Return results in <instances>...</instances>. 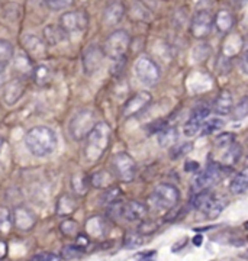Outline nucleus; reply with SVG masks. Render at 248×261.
I'll use <instances>...</instances> for the list:
<instances>
[{"mask_svg":"<svg viewBox=\"0 0 248 261\" xmlns=\"http://www.w3.org/2000/svg\"><path fill=\"white\" fill-rule=\"evenodd\" d=\"M110 145V126L106 122H97L86 137L84 159L89 163H96L103 157Z\"/></svg>","mask_w":248,"mask_h":261,"instance_id":"f257e3e1","label":"nucleus"},{"mask_svg":"<svg viewBox=\"0 0 248 261\" xmlns=\"http://www.w3.org/2000/svg\"><path fill=\"white\" fill-rule=\"evenodd\" d=\"M25 145L35 157H46L57 148V135L48 126H34L25 135Z\"/></svg>","mask_w":248,"mask_h":261,"instance_id":"f03ea898","label":"nucleus"},{"mask_svg":"<svg viewBox=\"0 0 248 261\" xmlns=\"http://www.w3.org/2000/svg\"><path fill=\"white\" fill-rule=\"evenodd\" d=\"M180 200V193L173 185H158L154 189L153 195L150 196L148 203L151 206V209L158 211L161 214L168 212L175 207Z\"/></svg>","mask_w":248,"mask_h":261,"instance_id":"7ed1b4c3","label":"nucleus"},{"mask_svg":"<svg viewBox=\"0 0 248 261\" xmlns=\"http://www.w3.org/2000/svg\"><path fill=\"white\" fill-rule=\"evenodd\" d=\"M129 45H131V37L128 32L123 29H118L106 38L102 51H103V56L109 57L110 60L120 61L127 56Z\"/></svg>","mask_w":248,"mask_h":261,"instance_id":"20e7f679","label":"nucleus"},{"mask_svg":"<svg viewBox=\"0 0 248 261\" xmlns=\"http://www.w3.org/2000/svg\"><path fill=\"white\" fill-rule=\"evenodd\" d=\"M97 123V116L92 109H83L73 116L70 122V135L76 141H82Z\"/></svg>","mask_w":248,"mask_h":261,"instance_id":"39448f33","label":"nucleus"},{"mask_svg":"<svg viewBox=\"0 0 248 261\" xmlns=\"http://www.w3.org/2000/svg\"><path fill=\"white\" fill-rule=\"evenodd\" d=\"M192 205L194 209L201 211L209 219H216L222 214V209H224L222 202L209 190H203V192L196 193L193 197Z\"/></svg>","mask_w":248,"mask_h":261,"instance_id":"423d86ee","label":"nucleus"},{"mask_svg":"<svg viewBox=\"0 0 248 261\" xmlns=\"http://www.w3.org/2000/svg\"><path fill=\"white\" fill-rule=\"evenodd\" d=\"M135 74L141 83L147 84V86H156L161 79V70L156 61H153L151 58L139 57L135 63Z\"/></svg>","mask_w":248,"mask_h":261,"instance_id":"0eeeda50","label":"nucleus"},{"mask_svg":"<svg viewBox=\"0 0 248 261\" xmlns=\"http://www.w3.org/2000/svg\"><path fill=\"white\" fill-rule=\"evenodd\" d=\"M112 168L115 171V176L119 178L120 181H132L135 177L137 164L135 160L132 159L127 152H118L112 159Z\"/></svg>","mask_w":248,"mask_h":261,"instance_id":"6e6552de","label":"nucleus"},{"mask_svg":"<svg viewBox=\"0 0 248 261\" xmlns=\"http://www.w3.org/2000/svg\"><path fill=\"white\" fill-rule=\"evenodd\" d=\"M89 25V18L84 10H73V12H65L60 18V28L64 31L65 34H77L83 32Z\"/></svg>","mask_w":248,"mask_h":261,"instance_id":"1a4fd4ad","label":"nucleus"},{"mask_svg":"<svg viewBox=\"0 0 248 261\" xmlns=\"http://www.w3.org/2000/svg\"><path fill=\"white\" fill-rule=\"evenodd\" d=\"M220 176H222V167L219 164H216V163L208 164V167L205 168L201 174H197L193 180V190L196 193L203 192V190H209V187H212L219 181Z\"/></svg>","mask_w":248,"mask_h":261,"instance_id":"9d476101","label":"nucleus"},{"mask_svg":"<svg viewBox=\"0 0 248 261\" xmlns=\"http://www.w3.org/2000/svg\"><path fill=\"white\" fill-rule=\"evenodd\" d=\"M212 28H213V16L209 10H199L196 15H193L190 34L196 39H205L209 37Z\"/></svg>","mask_w":248,"mask_h":261,"instance_id":"9b49d317","label":"nucleus"},{"mask_svg":"<svg viewBox=\"0 0 248 261\" xmlns=\"http://www.w3.org/2000/svg\"><path fill=\"white\" fill-rule=\"evenodd\" d=\"M153 100V96L148 92H138L137 94H134L128 102L125 103L123 109H122V116L125 119H128L131 116H135L139 112H142L148 105Z\"/></svg>","mask_w":248,"mask_h":261,"instance_id":"f8f14e48","label":"nucleus"},{"mask_svg":"<svg viewBox=\"0 0 248 261\" xmlns=\"http://www.w3.org/2000/svg\"><path fill=\"white\" fill-rule=\"evenodd\" d=\"M12 216H13V228H18L19 231H23V232L31 231L37 224V215L23 206L16 207L12 212Z\"/></svg>","mask_w":248,"mask_h":261,"instance_id":"ddd939ff","label":"nucleus"},{"mask_svg":"<svg viewBox=\"0 0 248 261\" xmlns=\"http://www.w3.org/2000/svg\"><path fill=\"white\" fill-rule=\"evenodd\" d=\"M147 212V206L137 200H131L128 203L120 205V218H123L127 222H141Z\"/></svg>","mask_w":248,"mask_h":261,"instance_id":"4468645a","label":"nucleus"},{"mask_svg":"<svg viewBox=\"0 0 248 261\" xmlns=\"http://www.w3.org/2000/svg\"><path fill=\"white\" fill-rule=\"evenodd\" d=\"M103 63V51L97 45H90L84 51L83 56V65H84V71L89 75L94 74L96 71H99Z\"/></svg>","mask_w":248,"mask_h":261,"instance_id":"2eb2a0df","label":"nucleus"},{"mask_svg":"<svg viewBox=\"0 0 248 261\" xmlns=\"http://www.w3.org/2000/svg\"><path fill=\"white\" fill-rule=\"evenodd\" d=\"M209 112H211V111H209L208 108H202V106L194 108L192 115H190V118H189V121L184 123V135H186V137H194L196 134H199L201 125H202L203 121L208 118Z\"/></svg>","mask_w":248,"mask_h":261,"instance_id":"dca6fc26","label":"nucleus"},{"mask_svg":"<svg viewBox=\"0 0 248 261\" xmlns=\"http://www.w3.org/2000/svg\"><path fill=\"white\" fill-rule=\"evenodd\" d=\"M25 90H27L25 82L22 79H13L8 84H5L3 100L8 103V105H15L23 96Z\"/></svg>","mask_w":248,"mask_h":261,"instance_id":"f3484780","label":"nucleus"},{"mask_svg":"<svg viewBox=\"0 0 248 261\" xmlns=\"http://www.w3.org/2000/svg\"><path fill=\"white\" fill-rule=\"evenodd\" d=\"M123 15H125L123 5L120 2H110L103 10V23L108 27H116L122 22Z\"/></svg>","mask_w":248,"mask_h":261,"instance_id":"a211bd4d","label":"nucleus"},{"mask_svg":"<svg viewBox=\"0 0 248 261\" xmlns=\"http://www.w3.org/2000/svg\"><path fill=\"white\" fill-rule=\"evenodd\" d=\"M213 23H215V28L218 29L220 34H228L235 25V19L230 10L220 9L213 18Z\"/></svg>","mask_w":248,"mask_h":261,"instance_id":"6ab92c4d","label":"nucleus"},{"mask_svg":"<svg viewBox=\"0 0 248 261\" xmlns=\"http://www.w3.org/2000/svg\"><path fill=\"white\" fill-rule=\"evenodd\" d=\"M232 108H234V100H232V96L228 90H224L218 94V97L215 99L213 103V111L215 113H218L220 116H225V115H230L232 112Z\"/></svg>","mask_w":248,"mask_h":261,"instance_id":"aec40b11","label":"nucleus"},{"mask_svg":"<svg viewBox=\"0 0 248 261\" xmlns=\"http://www.w3.org/2000/svg\"><path fill=\"white\" fill-rule=\"evenodd\" d=\"M242 45H244V41L242 38L239 37L238 34H232L228 38H225L224 41V47H222V53L225 58H231V57L238 56V53L242 49Z\"/></svg>","mask_w":248,"mask_h":261,"instance_id":"412c9836","label":"nucleus"},{"mask_svg":"<svg viewBox=\"0 0 248 261\" xmlns=\"http://www.w3.org/2000/svg\"><path fill=\"white\" fill-rule=\"evenodd\" d=\"M23 47L27 49L28 54H31V56H45V42L38 37H35V35H27L23 38Z\"/></svg>","mask_w":248,"mask_h":261,"instance_id":"4be33fe9","label":"nucleus"},{"mask_svg":"<svg viewBox=\"0 0 248 261\" xmlns=\"http://www.w3.org/2000/svg\"><path fill=\"white\" fill-rule=\"evenodd\" d=\"M77 209V200L71 195H63L58 202H57V215L58 216H70L74 214V211Z\"/></svg>","mask_w":248,"mask_h":261,"instance_id":"5701e85b","label":"nucleus"},{"mask_svg":"<svg viewBox=\"0 0 248 261\" xmlns=\"http://www.w3.org/2000/svg\"><path fill=\"white\" fill-rule=\"evenodd\" d=\"M65 39V32L60 27L46 25L44 28V42L46 45H57Z\"/></svg>","mask_w":248,"mask_h":261,"instance_id":"b1692460","label":"nucleus"},{"mask_svg":"<svg viewBox=\"0 0 248 261\" xmlns=\"http://www.w3.org/2000/svg\"><path fill=\"white\" fill-rule=\"evenodd\" d=\"M241 154H242V148H241V145L237 144L235 141L227 147V152L224 154V157H222V163L225 164V167H232V166H235L237 163L241 159Z\"/></svg>","mask_w":248,"mask_h":261,"instance_id":"393cba45","label":"nucleus"},{"mask_svg":"<svg viewBox=\"0 0 248 261\" xmlns=\"http://www.w3.org/2000/svg\"><path fill=\"white\" fill-rule=\"evenodd\" d=\"M179 132L175 126H164L163 129L158 130V142L161 147H173L177 142Z\"/></svg>","mask_w":248,"mask_h":261,"instance_id":"a878e982","label":"nucleus"},{"mask_svg":"<svg viewBox=\"0 0 248 261\" xmlns=\"http://www.w3.org/2000/svg\"><path fill=\"white\" fill-rule=\"evenodd\" d=\"M231 192L234 195H244L248 189V171L247 168H244L241 173H238L231 181Z\"/></svg>","mask_w":248,"mask_h":261,"instance_id":"bb28decb","label":"nucleus"},{"mask_svg":"<svg viewBox=\"0 0 248 261\" xmlns=\"http://www.w3.org/2000/svg\"><path fill=\"white\" fill-rule=\"evenodd\" d=\"M32 75H34L35 83L39 84V86H45L53 80V70L46 64H39L34 67Z\"/></svg>","mask_w":248,"mask_h":261,"instance_id":"cd10ccee","label":"nucleus"},{"mask_svg":"<svg viewBox=\"0 0 248 261\" xmlns=\"http://www.w3.org/2000/svg\"><path fill=\"white\" fill-rule=\"evenodd\" d=\"M13 229V216L8 206H0V233L8 235Z\"/></svg>","mask_w":248,"mask_h":261,"instance_id":"c85d7f7f","label":"nucleus"},{"mask_svg":"<svg viewBox=\"0 0 248 261\" xmlns=\"http://www.w3.org/2000/svg\"><path fill=\"white\" fill-rule=\"evenodd\" d=\"M15 56V48L6 39H0V65H5L9 63Z\"/></svg>","mask_w":248,"mask_h":261,"instance_id":"c756f323","label":"nucleus"},{"mask_svg":"<svg viewBox=\"0 0 248 261\" xmlns=\"http://www.w3.org/2000/svg\"><path fill=\"white\" fill-rule=\"evenodd\" d=\"M224 126V121L219 118H213V119H205L203 123L201 125V129L199 132L202 134L203 137L206 135H211L215 130H219Z\"/></svg>","mask_w":248,"mask_h":261,"instance_id":"7c9ffc66","label":"nucleus"},{"mask_svg":"<svg viewBox=\"0 0 248 261\" xmlns=\"http://www.w3.org/2000/svg\"><path fill=\"white\" fill-rule=\"evenodd\" d=\"M148 240L150 238H147V235H142V233H128L123 241V245L125 248H138L148 243Z\"/></svg>","mask_w":248,"mask_h":261,"instance_id":"2f4dec72","label":"nucleus"},{"mask_svg":"<svg viewBox=\"0 0 248 261\" xmlns=\"http://www.w3.org/2000/svg\"><path fill=\"white\" fill-rule=\"evenodd\" d=\"M110 176L108 171H105V170H101V171H97L93 177H90V183H92V186L97 187V189H105V187L109 186L110 183Z\"/></svg>","mask_w":248,"mask_h":261,"instance_id":"473e14b6","label":"nucleus"},{"mask_svg":"<svg viewBox=\"0 0 248 261\" xmlns=\"http://www.w3.org/2000/svg\"><path fill=\"white\" fill-rule=\"evenodd\" d=\"M120 200V190L118 187H110L105 192V195L102 197V203L106 206L112 205L115 202H119Z\"/></svg>","mask_w":248,"mask_h":261,"instance_id":"72a5a7b5","label":"nucleus"},{"mask_svg":"<svg viewBox=\"0 0 248 261\" xmlns=\"http://www.w3.org/2000/svg\"><path fill=\"white\" fill-rule=\"evenodd\" d=\"M60 229L67 237H76L79 233V225L73 219H65L60 225Z\"/></svg>","mask_w":248,"mask_h":261,"instance_id":"f704fd0d","label":"nucleus"},{"mask_svg":"<svg viewBox=\"0 0 248 261\" xmlns=\"http://www.w3.org/2000/svg\"><path fill=\"white\" fill-rule=\"evenodd\" d=\"M83 250L80 247H77L76 244L74 245H67L63 248V251H61V257L64 258V260H74V258H79L80 255L83 254Z\"/></svg>","mask_w":248,"mask_h":261,"instance_id":"c9c22d12","label":"nucleus"},{"mask_svg":"<svg viewBox=\"0 0 248 261\" xmlns=\"http://www.w3.org/2000/svg\"><path fill=\"white\" fill-rule=\"evenodd\" d=\"M232 109H234V115H232L234 121H242V119H245V116H247L248 113L247 99L244 97V99L237 105V108H232Z\"/></svg>","mask_w":248,"mask_h":261,"instance_id":"e433bc0d","label":"nucleus"},{"mask_svg":"<svg viewBox=\"0 0 248 261\" xmlns=\"http://www.w3.org/2000/svg\"><path fill=\"white\" fill-rule=\"evenodd\" d=\"M73 187L76 193L79 195H84L87 192V177L84 174H79L73 177Z\"/></svg>","mask_w":248,"mask_h":261,"instance_id":"4c0bfd02","label":"nucleus"},{"mask_svg":"<svg viewBox=\"0 0 248 261\" xmlns=\"http://www.w3.org/2000/svg\"><path fill=\"white\" fill-rule=\"evenodd\" d=\"M45 5L48 6V9L58 12V10H64L68 6H71L73 0H45Z\"/></svg>","mask_w":248,"mask_h":261,"instance_id":"58836bf2","label":"nucleus"},{"mask_svg":"<svg viewBox=\"0 0 248 261\" xmlns=\"http://www.w3.org/2000/svg\"><path fill=\"white\" fill-rule=\"evenodd\" d=\"M192 149V144L190 142H182L179 145H176L175 148L171 149V159H180L184 154H189V151Z\"/></svg>","mask_w":248,"mask_h":261,"instance_id":"ea45409f","label":"nucleus"},{"mask_svg":"<svg viewBox=\"0 0 248 261\" xmlns=\"http://www.w3.org/2000/svg\"><path fill=\"white\" fill-rule=\"evenodd\" d=\"M234 142V135L230 134V132H225V134H220L219 137L216 138L215 141V144H216V147H228Z\"/></svg>","mask_w":248,"mask_h":261,"instance_id":"a19ab883","label":"nucleus"},{"mask_svg":"<svg viewBox=\"0 0 248 261\" xmlns=\"http://www.w3.org/2000/svg\"><path fill=\"white\" fill-rule=\"evenodd\" d=\"M157 251L154 250H150V251L139 252L135 255V260L137 261H156Z\"/></svg>","mask_w":248,"mask_h":261,"instance_id":"79ce46f5","label":"nucleus"},{"mask_svg":"<svg viewBox=\"0 0 248 261\" xmlns=\"http://www.w3.org/2000/svg\"><path fill=\"white\" fill-rule=\"evenodd\" d=\"M89 244H90V240H89L87 235H84V233H77L76 235V245L80 247L83 251H84V248H87Z\"/></svg>","mask_w":248,"mask_h":261,"instance_id":"37998d69","label":"nucleus"},{"mask_svg":"<svg viewBox=\"0 0 248 261\" xmlns=\"http://www.w3.org/2000/svg\"><path fill=\"white\" fill-rule=\"evenodd\" d=\"M157 225H154L153 222H145L139 226V231L142 232V235H151V233L156 231Z\"/></svg>","mask_w":248,"mask_h":261,"instance_id":"c03bdc74","label":"nucleus"},{"mask_svg":"<svg viewBox=\"0 0 248 261\" xmlns=\"http://www.w3.org/2000/svg\"><path fill=\"white\" fill-rule=\"evenodd\" d=\"M8 255V243L0 240V260H3Z\"/></svg>","mask_w":248,"mask_h":261,"instance_id":"a18cd8bd","label":"nucleus"},{"mask_svg":"<svg viewBox=\"0 0 248 261\" xmlns=\"http://www.w3.org/2000/svg\"><path fill=\"white\" fill-rule=\"evenodd\" d=\"M197 168H199V166H197L196 161H187L186 163V170L187 171H193V170H197Z\"/></svg>","mask_w":248,"mask_h":261,"instance_id":"49530a36","label":"nucleus"},{"mask_svg":"<svg viewBox=\"0 0 248 261\" xmlns=\"http://www.w3.org/2000/svg\"><path fill=\"white\" fill-rule=\"evenodd\" d=\"M46 255H48V254H38L35 257H32L29 261H45Z\"/></svg>","mask_w":248,"mask_h":261,"instance_id":"de8ad7c7","label":"nucleus"},{"mask_svg":"<svg viewBox=\"0 0 248 261\" xmlns=\"http://www.w3.org/2000/svg\"><path fill=\"white\" fill-rule=\"evenodd\" d=\"M5 67L3 65H0V87L5 84Z\"/></svg>","mask_w":248,"mask_h":261,"instance_id":"09e8293b","label":"nucleus"},{"mask_svg":"<svg viewBox=\"0 0 248 261\" xmlns=\"http://www.w3.org/2000/svg\"><path fill=\"white\" fill-rule=\"evenodd\" d=\"M202 243H203V237H202V235H196V237L193 238V244H194L196 247H197V245H201V244H202Z\"/></svg>","mask_w":248,"mask_h":261,"instance_id":"8fccbe9b","label":"nucleus"},{"mask_svg":"<svg viewBox=\"0 0 248 261\" xmlns=\"http://www.w3.org/2000/svg\"><path fill=\"white\" fill-rule=\"evenodd\" d=\"M45 261H61V258H60L58 255H55V254H48Z\"/></svg>","mask_w":248,"mask_h":261,"instance_id":"3c124183","label":"nucleus"},{"mask_svg":"<svg viewBox=\"0 0 248 261\" xmlns=\"http://www.w3.org/2000/svg\"><path fill=\"white\" fill-rule=\"evenodd\" d=\"M2 147H3V138L0 137V151H2Z\"/></svg>","mask_w":248,"mask_h":261,"instance_id":"603ef678","label":"nucleus"}]
</instances>
